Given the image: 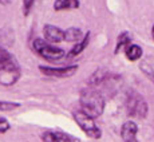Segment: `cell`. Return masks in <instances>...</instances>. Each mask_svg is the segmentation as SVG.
Here are the masks:
<instances>
[{"label":"cell","instance_id":"1","mask_svg":"<svg viewBox=\"0 0 154 142\" xmlns=\"http://www.w3.org/2000/svg\"><path fill=\"white\" fill-rule=\"evenodd\" d=\"M79 105H81V110L90 115L91 118H98L105 111V97L99 90L95 87H86L81 91L79 95Z\"/></svg>","mask_w":154,"mask_h":142},{"label":"cell","instance_id":"2","mask_svg":"<svg viewBox=\"0 0 154 142\" xmlns=\"http://www.w3.org/2000/svg\"><path fill=\"white\" fill-rule=\"evenodd\" d=\"M22 76V69L14 57L7 50L0 48V85L4 87L14 86Z\"/></svg>","mask_w":154,"mask_h":142},{"label":"cell","instance_id":"3","mask_svg":"<svg viewBox=\"0 0 154 142\" xmlns=\"http://www.w3.org/2000/svg\"><path fill=\"white\" fill-rule=\"evenodd\" d=\"M32 50L36 52L39 57H42L46 60L50 62H55V60H60L62 58H64V50L60 48L58 46H54L52 43H48L47 40L36 38L32 42Z\"/></svg>","mask_w":154,"mask_h":142},{"label":"cell","instance_id":"4","mask_svg":"<svg viewBox=\"0 0 154 142\" xmlns=\"http://www.w3.org/2000/svg\"><path fill=\"white\" fill-rule=\"evenodd\" d=\"M72 119L75 121V123L82 129V131L87 137L93 138V140H99L102 137V131H100L99 126L95 123L94 118H91L90 115L83 113L82 110H74Z\"/></svg>","mask_w":154,"mask_h":142},{"label":"cell","instance_id":"5","mask_svg":"<svg viewBox=\"0 0 154 142\" xmlns=\"http://www.w3.org/2000/svg\"><path fill=\"white\" fill-rule=\"evenodd\" d=\"M126 111L130 117L137 118H145L147 115L149 107H147L146 100L141 94L135 91H130L126 98Z\"/></svg>","mask_w":154,"mask_h":142},{"label":"cell","instance_id":"6","mask_svg":"<svg viewBox=\"0 0 154 142\" xmlns=\"http://www.w3.org/2000/svg\"><path fill=\"white\" fill-rule=\"evenodd\" d=\"M39 71L46 76L52 78H70L75 75L78 71V64H70L63 67H51V66H39Z\"/></svg>","mask_w":154,"mask_h":142},{"label":"cell","instance_id":"7","mask_svg":"<svg viewBox=\"0 0 154 142\" xmlns=\"http://www.w3.org/2000/svg\"><path fill=\"white\" fill-rule=\"evenodd\" d=\"M43 142H81V140L74 135L59 130H47L42 134Z\"/></svg>","mask_w":154,"mask_h":142},{"label":"cell","instance_id":"8","mask_svg":"<svg viewBox=\"0 0 154 142\" xmlns=\"http://www.w3.org/2000/svg\"><path fill=\"white\" fill-rule=\"evenodd\" d=\"M43 36L44 40L48 43H59L64 40V31L54 24H44L43 27Z\"/></svg>","mask_w":154,"mask_h":142},{"label":"cell","instance_id":"9","mask_svg":"<svg viewBox=\"0 0 154 142\" xmlns=\"http://www.w3.org/2000/svg\"><path fill=\"white\" fill-rule=\"evenodd\" d=\"M138 126L134 121H126L121 128V137L123 142H137Z\"/></svg>","mask_w":154,"mask_h":142},{"label":"cell","instance_id":"10","mask_svg":"<svg viewBox=\"0 0 154 142\" xmlns=\"http://www.w3.org/2000/svg\"><path fill=\"white\" fill-rule=\"evenodd\" d=\"M90 36H91L90 31H87L85 34L83 39L79 40L78 43H75L72 46V48H71L70 51H69V54H67V58H75V57H78L79 54H82V52L85 51L86 47L88 46V43H90Z\"/></svg>","mask_w":154,"mask_h":142},{"label":"cell","instance_id":"11","mask_svg":"<svg viewBox=\"0 0 154 142\" xmlns=\"http://www.w3.org/2000/svg\"><path fill=\"white\" fill-rule=\"evenodd\" d=\"M86 32H83L81 28L78 27H70L67 29H64V40L66 42H72V43H78L79 40L83 39Z\"/></svg>","mask_w":154,"mask_h":142},{"label":"cell","instance_id":"12","mask_svg":"<svg viewBox=\"0 0 154 142\" xmlns=\"http://www.w3.org/2000/svg\"><path fill=\"white\" fill-rule=\"evenodd\" d=\"M79 0H55L54 10L55 11H66V10H76L79 8Z\"/></svg>","mask_w":154,"mask_h":142},{"label":"cell","instance_id":"13","mask_svg":"<svg viewBox=\"0 0 154 142\" xmlns=\"http://www.w3.org/2000/svg\"><path fill=\"white\" fill-rule=\"evenodd\" d=\"M131 43V35L129 34L127 31H123L118 35L117 38V44H115V48H114V54H118L122 48H127Z\"/></svg>","mask_w":154,"mask_h":142},{"label":"cell","instance_id":"14","mask_svg":"<svg viewBox=\"0 0 154 142\" xmlns=\"http://www.w3.org/2000/svg\"><path fill=\"white\" fill-rule=\"evenodd\" d=\"M107 71L103 70V69H98L95 73L91 74V76L88 78V86L90 87H95V86H99L100 83L107 79Z\"/></svg>","mask_w":154,"mask_h":142},{"label":"cell","instance_id":"15","mask_svg":"<svg viewBox=\"0 0 154 142\" xmlns=\"http://www.w3.org/2000/svg\"><path fill=\"white\" fill-rule=\"evenodd\" d=\"M140 69L147 78L154 82V58H150V57L145 58L140 63Z\"/></svg>","mask_w":154,"mask_h":142},{"label":"cell","instance_id":"16","mask_svg":"<svg viewBox=\"0 0 154 142\" xmlns=\"http://www.w3.org/2000/svg\"><path fill=\"white\" fill-rule=\"evenodd\" d=\"M125 54H126V58L129 59V60L135 62L142 57L143 51H142V47L138 46V44H130V46L125 50Z\"/></svg>","mask_w":154,"mask_h":142},{"label":"cell","instance_id":"17","mask_svg":"<svg viewBox=\"0 0 154 142\" xmlns=\"http://www.w3.org/2000/svg\"><path fill=\"white\" fill-rule=\"evenodd\" d=\"M20 107L19 102H11V100H0V111H11Z\"/></svg>","mask_w":154,"mask_h":142},{"label":"cell","instance_id":"18","mask_svg":"<svg viewBox=\"0 0 154 142\" xmlns=\"http://www.w3.org/2000/svg\"><path fill=\"white\" fill-rule=\"evenodd\" d=\"M11 129V123L8 122L7 118L0 117V134H4Z\"/></svg>","mask_w":154,"mask_h":142},{"label":"cell","instance_id":"19","mask_svg":"<svg viewBox=\"0 0 154 142\" xmlns=\"http://www.w3.org/2000/svg\"><path fill=\"white\" fill-rule=\"evenodd\" d=\"M34 3L35 0H23V14H24V16L29 15L32 7H34Z\"/></svg>","mask_w":154,"mask_h":142},{"label":"cell","instance_id":"20","mask_svg":"<svg viewBox=\"0 0 154 142\" xmlns=\"http://www.w3.org/2000/svg\"><path fill=\"white\" fill-rule=\"evenodd\" d=\"M152 36H153V39H154V26H153V28H152Z\"/></svg>","mask_w":154,"mask_h":142}]
</instances>
